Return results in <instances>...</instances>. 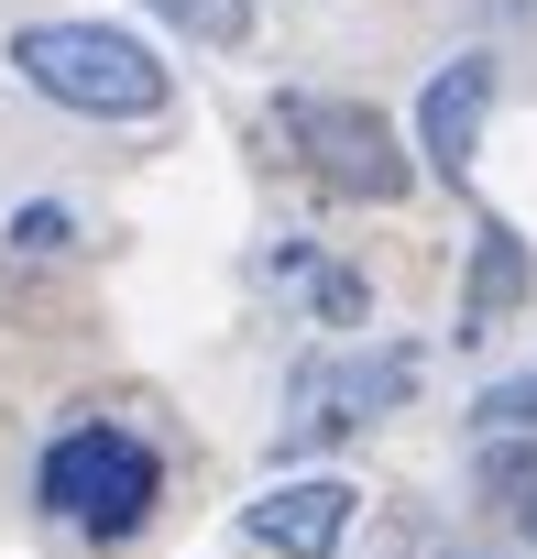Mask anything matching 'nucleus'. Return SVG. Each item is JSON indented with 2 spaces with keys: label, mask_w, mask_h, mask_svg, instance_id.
Masks as SVG:
<instances>
[{
  "label": "nucleus",
  "mask_w": 537,
  "mask_h": 559,
  "mask_svg": "<svg viewBox=\"0 0 537 559\" xmlns=\"http://www.w3.org/2000/svg\"><path fill=\"white\" fill-rule=\"evenodd\" d=\"M12 78L77 121H154L176 99L165 56L143 34H110V23H23L12 34Z\"/></svg>",
  "instance_id": "f257e3e1"
},
{
  "label": "nucleus",
  "mask_w": 537,
  "mask_h": 559,
  "mask_svg": "<svg viewBox=\"0 0 537 559\" xmlns=\"http://www.w3.org/2000/svg\"><path fill=\"white\" fill-rule=\"evenodd\" d=\"M34 493H45V504H56L77 537H132V526L154 515V493H165V461H154L132 428L88 417V428H67V439L45 450Z\"/></svg>",
  "instance_id": "f03ea898"
},
{
  "label": "nucleus",
  "mask_w": 537,
  "mask_h": 559,
  "mask_svg": "<svg viewBox=\"0 0 537 559\" xmlns=\"http://www.w3.org/2000/svg\"><path fill=\"white\" fill-rule=\"evenodd\" d=\"M275 132L297 143V165H308L330 198L395 209V198L417 187V154H406V143H395V121H384V110H362V99H286V110H275Z\"/></svg>",
  "instance_id": "7ed1b4c3"
},
{
  "label": "nucleus",
  "mask_w": 537,
  "mask_h": 559,
  "mask_svg": "<svg viewBox=\"0 0 537 559\" xmlns=\"http://www.w3.org/2000/svg\"><path fill=\"white\" fill-rule=\"evenodd\" d=\"M406 395H417V352H330V362H308L297 395H286V450H330V439L373 428V417L406 406Z\"/></svg>",
  "instance_id": "20e7f679"
},
{
  "label": "nucleus",
  "mask_w": 537,
  "mask_h": 559,
  "mask_svg": "<svg viewBox=\"0 0 537 559\" xmlns=\"http://www.w3.org/2000/svg\"><path fill=\"white\" fill-rule=\"evenodd\" d=\"M351 515H362V493H351L341 472H308V483L252 493V504H241V537L275 548V559H330V548L351 537Z\"/></svg>",
  "instance_id": "39448f33"
},
{
  "label": "nucleus",
  "mask_w": 537,
  "mask_h": 559,
  "mask_svg": "<svg viewBox=\"0 0 537 559\" xmlns=\"http://www.w3.org/2000/svg\"><path fill=\"white\" fill-rule=\"evenodd\" d=\"M482 121H493V56H450V67L428 78V99H417V165L472 176Z\"/></svg>",
  "instance_id": "423d86ee"
},
{
  "label": "nucleus",
  "mask_w": 537,
  "mask_h": 559,
  "mask_svg": "<svg viewBox=\"0 0 537 559\" xmlns=\"http://www.w3.org/2000/svg\"><path fill=\"white\" fill-rule=\"evenodd\" d=\"M526 297H537V263H526V241H515L504 219H482V230H472V286H461V330H450V341H493V330H504V319H515Z\"/></svg>",
  "instance_id": "0eeeda50"
},
{
  "label": "nucleus",
  "mask_w": 537,
  "mask_h": 559,
  "mask_svg": "<svg viewBox=\"0 0 537 559\" xmlns=\"http://www.w3.org/2000/svg\"><path fill=\"white\" fill-rule=\"evenodd\" d=\"M143 12H165L187 45H252V0H143Z\"/></svg>",
  "instance_id": "6e6552de"
},
{
  "label": "nucleus",
  "mask_w": 537,
  "mask_h": 559,
  "mask_svg": "<svg viewBox=\"0 0 537 559\" xmlns=\"http://www.w3.org/2000/svg\"><path fill=\"white\" fill-rule=\"evenodd\" d=\"M482 493L526 515V504H537V439H493V450H482Z\"/></svg>",
  "instance_id": "1a4fd4ad"
},
{
  "label": "nucleus",
  "mask_w": 537,
  "mask_h": 559,
  "mask_svg": "<svg viewBox=\"0 0 537 559\" xmlns=\"http://www.w3.org/2000/svg\"><path fill=\"white\" fill-rule=\"evenodd\" d=\"M472 417H482V439H537V373H504Z\"/></svg>",
  "instance_id": "9d476101"
},
{
  "label": "nucleus",
  "mask_w": 537,
  "mask_h": 559,
  "mask_svg": "<svg viewBox=\"0 0 537 559\" xmlns=\"http://www.w3.org/2000/svg\"><path fill=\"white\" fill-rule=\"evenodd\" d=\"M12 241H23V252H56V241H67V209H23Z\"/></svg>",
  "instance_id": "9b49d317"
},
{
  "label": "nucleus",
  "mask_w": 537,
  "mask_h": 559,
  "mask_svg": "<svg viewBox=\"0 0 537 559\" xmlns=\"http://www.w3.org/2000/svg\"><path fill=\"white\" fill-rule=\"evenodd\" d=\"M439 559H504V548H439Z\"/></svg>",
  "instance_id": "f8f14e48"
},
{
  "label": "nucleus",
  "mask_w": 537,
  "mask_h": 559,
  "mask_svg": "<svg viewBox=\"0 0 537 559\" xmlns=\"http://www.w3.org/2000/svg\"><path fill=\"white\" fill-rule=\"evenodd\" d=\"M526 537H537V504H526Z\"/></svg>",
  "instance_id": "ddd939ff"
}]
</instances>
